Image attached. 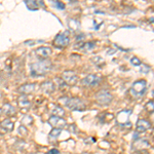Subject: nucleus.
<instances>
[{"mask_svg":"<svg viewBox=\"0 0 154 154\" xmlns=\"http://www.w3.org/2000/svg\"><path fill=\"white\" fill-rule=\"evenodd\" d=\"M51 63L48 60H41L39 62H36V63H33L30 67L31 69V75L34 77H41L43 75H46L49 71H51Z\"/></svg>","mask_w":154,"mask_h":154,"instance_id":"1","label":"nucleus"},{"mask_svg":"<svg viewBox=\"0 0 154 154\" xmlns=\"http://www.w3.org/2000/svg\"><path fill=\"white\" fill-rule=\"evenodd\" d=\"M65 106L72 111H84L86 109L84 101L79 98H66Z\"/></svg>","mask_w":154,"mask_h":154,"instance_id":"2","label":"nucleus"},{"mask_svg":"<svg viewBox=\"0 0 154 154\" xmlns=\"http://www.w3.org/2000/svg\"><path fill=\"white\" fill-rule=\"evenodd\" d=\"M147 89V82L146 80H137L134 82L133 86L131 88V94L135 98H140V97L144 96Z\"/></svg>","mask_w":154,"mask_h":154,"instance_id":"3","label":"nucleus"},{"mask_svg":"<svg viewBox=\"0 0 154 154\" xmlns=\"http://www.w3.org/2000/svg\"><path fill=\"white\" fill-rule=\"evenodd\" d=\"M96 100L98 102L99 105L101 106H107L112 102L113 97L110 94V91H106V89H103V91H100L96 96Z\"/></svg>","mask_w":154,"mask_h":154,"instance_id":"4","label":"nucleus"},{"mask_svg":"<svg viewBox=\"0 0 154 154\" xmlns=\"http://www.w3.org/2000/svg\"><path fill=\"white\" fill-rule=\"evenodd\" d=\"M69 42H70V39H69V32L66 31V32H64V33L58 34V35L56 36V38H54V44L57 48H64L68 45Z\"/></svg>","mask_w":154,"mask_h":154,"instance_id":"5","label":"nucleus"},{"mask_svg":"<svg viewBox=\"0 0 154 154\" xmlns=\"http://www.w3.org/2000/svg\"><path fill=\"white\" fill-rule=\"evenodd\" d=\"M62 79L68 85H75L77 81H78V76H77V74L74 71L66 70L62 74Z\"/></svg>","mask_w":154,"mask_h":154,"instance_id":"6","label":"nucleus"},{"mask_svg":"<svg viewBox=\"0 0 154 154\" xmlns=\"http://www.w3.org/2000/svg\"><path fill=\"white\" fill-rule=\"evenodd\" d=\"M101 80H102L101 77L94 75V74H89L85 78L82 79L81 84H82V86H85V88H93V86L98 85L101 82Z\"/></svg>","mask_w":154,"mask_h":154,"instance_id":"7","label":"nucleus"},{"mask_svg":"<svg viewBox=\"0 0 154 154\" xmlns=\"http://www.w3.org/2000/svg\"><path fill=\"white\" fill-rule=\"evenodd\" d=\"M48 123L51 126H54V128H61V130L67 126V121L65 119L60 117V116H54V115L51 116V118L48 119Z\"/></svg>","mask_w":154,"mask_h":154,"instance_id":"8","label":"nucleus"},{"mask_svg":"<svg viewBox=\"0 0 154 154\" xmlns=\"http://www.w3.org/2000/svg\"><path fill=\"white\" fill-rule=\"evenodd\" d=\"M51 48H48V46H40L35 51V54L38 58H40L42 60H45L48 59L49 56L51 54Z\"/></svg>","mask_w":154,"mask_h":154,"instance_id":"9","label":"nucleus"},{"mask_svg":"<svg viewBox=\"0 0 154 154\" xmlns=\"http://www.w3.org/2000/svg\"><path fill=\"white\" fill-rule=\"evenodd\" d=\"M150 126L151 125L149 121L145 120V119H139V120L137 121L136 131H137V133H144V131L149 130Z\"/></svg>","mask_w":154,"mask_h":154,"instance_id":"10","label":"nucleus"},{"mask_svg":"<svg viewBox=\"0 0 154 154\" xmlns=\"http://www.w3.org/2000/svg\"><path fill=\"white\" fill-rule=\"evenodd\" d=\"M35 89H36V84L28 83L20 86L18 88V91L20 94H22V95H29V94H32L33 91H35Z\"/></svg>","mask_w":154,"mask_h":154,"instance_id":"11","label":"nucleus"},{"mask_svg":"<svg viewBox=\"0 0 154 154\" xmlns=\"http://www.w3.org/2000/svg\"><path fill=\"white\" fill-rule=\"evenodd\" d=\"M41 91H43V93L48 94V95H49V94L54 93V89H56V86H54V83L53 82V81H44V82L41 83V86H40Z\"/></svg>","mask_w":154,"mask_h":154,"instance_id":"12","label":"nucleus"},{"mask_svg":"<svg viewBox=\"0 0 154 154\" xmlns=\"http://www.w3.org/2000/svg\"><path fill=\"white\" fill-rule=\"evenodd\" d=\"M1 111L7 116H14V114H16V112H17L16 108H14L12 105H11V104H8V103H5L3 106H2Z\"/></svg>","mask_w":154,"mask_h":154,"instance_id":"13","label":"nucleus"},{"mask_svg":"<svg viewBox=\"0 0 154 154\" xmlns=\"http://www.w3.org/2000/svg\"><path fill=\"white\" fill-rule=\"evenodd\" d=\"M133 147L135 148L136 150H141V149L150 147V143H149L148 140H145V139H143V140H138L135 142Z\"/></svg>","mask_w":154,"mask_h":154,"instance_id":"14","label":"nucleus"},{"mask_svg":"<svg viewBox=\"0 0 154 154\" xmlns=\"http://www.w3.org/2000/svg\"><path fill=\"white\" fill-rule=\"evenodd\" d=\"M18 104H19L20 108H22V109H27V108H29L30 105H31V103H30L29 100L27 99L26 95H22L20 97L19 100H18Z\"/></svg>","mask_w":154,"mask_h":154,"instance_id":"15","label":"nucleus"},{"mask_svg":"<svg viewBox=\"0 0 154 154\" xmlns=\"http://www.w3.org/2000/svg\"><path fill=\"white\" fill-rule=\"evenodd\" d=\"M51 113L54 116H60V117L65 115V111L63 110V108H61L60 106H57V105L51 106Z\"/></svg>","mask_w":154,"mask_h":154,"instance_id":"16","label":"nucleus"},{"mask_svg":"<svg viewBox=\"0 0 154 154\" xmlns=\"http://www.w3.org/2000/svg\"><path fill=\"white\" fill-rule=\"evenodd\" d=\"M0 126H1V128L6 131H14V125L12 121H11V119H4V120L1 122Z\"/></svg>","mask_w":154,"mask_h":154,"instance_id":"17","label":"nucleus"},{"mask_svg":"<svg viewBox=\"0 0 154 154\" xmlns=\"http://www.w3.org/2000/svg\"><path fill=\"white\" fill-rule=\"evenodd\" d=\"M25 3H26V6L29 11H37L39 8L36 0H25Z\"/></svg>","mask_w":154,"mask_h":154,"instance_id":"18","label":"nucleus"},{"mask_svg":"<svg viewBox=\"0 0 154 154\" xmlns=\"http://www.w3.org/2000/svg\"><path fill=\"white\" fill-rule=\"evenodd\" d=\"M61 133H62L61 128H54L53 130L51 131V133H49V137H51V138H57V137H59L61 135Z\"/></svg>","mask_w":154,"mask_h":154,"instance_id":"19","label":"nucleus"},{"mask_svg":"<svg viewBox=\"0 0 154 154\" xmlns=\"http://www.w3.org/2000/svg\"><path fill=\"white\" fill-rule=\"evenodd\" d=\"M94 48H95V43H93V42H88V43H84V45L81 46V49L84 51H89Z\"/></svg>","mask_w":154,"mask_h":154,"instance_id":"20","label":"nucleus"},{"mask_svg":"<svg viewBox=\"0 0 154 154\" xmlns=\"http://www.w3.org/2000/svg\"><path fill=\"white\" fill-rule=\"evenodd\" d=\"M19 134H20V135H22V136H26L27 135V134H28V131H27V128H25V126H23V125H22V126H20V128H19Z\"/></svg>","mask_w":154,"mask_h":154,"instance_id":"21","label":"nucleus"},{"mask_svg":"<svg viewBox=\"0 0 154 154\" xmlns=\"http://www.w3.org/2000/svg\"><path fill=\"white\" fill-rule=\"evenodd\" d=\"M54 4H56V7L57 8H59V9H65V4L64 3H62V2H60V1H56L54 2Z\"/></svg>","mask_w":154,"mask_h":154,"instance_id":"22","label":"nucleus"},{"mask_svg":"<svg viewBox=\"0 0 154 154\" xmlns=\"http://www.w3.org/2000/svg\"><path fill=\"white\" fill-rule=\"evenodd\" d=\"M131 64H133L134 66H139V65H141V61L139 60L138 58H133L131 59Z\"/></svg>","mask_w":154,"mask_h":154,"instance_id":"23","label":"nucleus"},{"mask_svg":"<svg viewBox=\"0 0 154 154\" xmlns=\"http://www.w3.org/2000/svg\"><path fill=\"white\" fill-rule=\"evenodd\" d=\"M146 109H147L148 111H153V101H150L148 102L147 104H146Z\"/></svg>","mask_w":154,"mask_h":154,"instance_id":"24","label":"nucleus"},{"mask_svg":"<svg viewBox=\"0 0 154 154\" xmlns=\"http://www.w3.org/2000/svg\"><path fill=\"white\" fill-rule=\"evenodd\" d=\"M60 153V151L59 150H57V149H51V150H49L48 154H59Z\"/></svg>","mask_w":154,"mask_h":154,"instance_id":"25","label":"nucleus"},{"mask_svg":"<svg viewBox=\"0 0 154 154\" xmlns=\"http://www.w3.org/2000/svg\"><path fill=\"white\" fill-rule=\"evenodd\" d=\"M67 1H69V2H75V1H77V0H67Z\"/></svg>","mask_w":154,"mask_h":154,"instance_id":"26","label":"nucleus"},{"mask_svg":"<svg viewBox=\"0 0 154 154\" xmlns=\"http://www.w3.org/2000/svg\"><path fill=\"white\" fill-rule=\"evenodd\" d=\"M31 154H38V153H31Z\"/></svg>","mask_w":154,"mask_h":154,"instance_id":"27","label":"nucleus"},{"mask_svg":"<svg viewBox=\"0 0 154 154\" xmlns=\"http://www.w3.org/2000/svg\"><path fill=\"white\" fill-rule=\"evenodd\" d=\"M0 114H1V109H0Z\"/></svg>","mask_w":154,"mask_h":154,"instance_id":"28","label":"nucleus"}]
</instances>
